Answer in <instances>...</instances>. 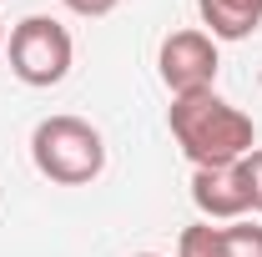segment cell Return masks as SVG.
<instances>
[{
  "label": "cell",
  "mask_w": 262,
  "mask_h": 257,
  "mask_svg": "<svg viewBox=\"0 0 262 257\" xmlns=\"http://www.w3.org/2000/svg\"><path fill=\"white\" fill-rule=\"evenodd\" d=\"M166 126L177 136L182 157L192 166H232L257 146V126L247 111H237L217 91H196V96H171L166 106Z\"/></svg>",
  "instance_id": "1"
},
{
  "label": "cell",
  "mask_w": 262,
  "mask_h": 257,
  "mask_svg": "<svg viewBox=\"0 0 262 257\" xmlns=\"http://www.w3.org/2000/svg\"><path fill=\"white\" fill-rule=\"evenodd\" d=\"M31 161L56 187H86L106 172V141L81 116H46L31 131Z\"/></svg>",
  "instance_id": "2"
},
{
  "label": "cell",
  "mask_w": 262,
  "mask_h": 257,
  "mask_svg": "<svg viewBox=\"0 0 262 257\" xmlns=\"http://www.w3.org/2000/svg\"><path fill=\"white\" fill-rule=\"evenodd\" d=\"M71 61H76V40L61 20L51 15H26L15 31H10V71L15 81H26L35 91L46 86H61L71 76Z\"/></svg>",
  "instance_id": "3"
},
{
  "label": "cell",
  "mask_w": 262,
  "mask_h": 257,
  "mask_svg": "<svg viewBox=\"0 0 262 257\" xmlns=\"http://www.w3.org/2000/svg\"><path fill=\"white\" fill-rule=\"evenodd\" d=\"M217 40L207 31H171L157 51V76L171 96H196V91H212L217 86Z\"/></svg>",
  "instance_id": "4"
},
{
  "label": "cell",
  "mask_w": 262,
  "mask_h": 257,
  "mask_svg": "<svg viewBox=\"0 0 262 257\" xmlns=\"http://www.w3.org/2000/svg\"><path fill=\"white\" fill-rule=\"evenodd\" d=\"M192 202L207 222H242L252 212V197L242 182V166H196L192 172Z\"/></svg>",
  "instance_id": "5"
},
{
  "label": "cell",
  "mask_w": 262,
  "mask_h": 257,
  "mask_svg": "<svg viewBox=\"0 0 262 257\" xmlns=\"http://www.w3.org/2000/svg\"><path fill=\"white\" fill-rule=\"evenodd\" d=\"M212 40H247L262 26V0H196Z\"/></svg>",
  "instance_id": "6"
},
{
  "label": "cell",
  "mask_w": 262,
  "mask_h": 257,
  "mask_svg": "<svg viewBox=\"0 0 262 257\" xmlns=\"http://www.w3.org/2000/svg\"><path fill=\"white\" fill-rule=\"evenodd\" d=\"M177 257H232V252H227V237H222V227L196 222V227H187V232H182Z\"/></svg>",
  "instance_id": "7"
},
{
  "label": "cell",
  "mask_w": 262,
  "mask_h": 257,
  "mask_svg": "<svg viewBox=\"0 0 262 257\" xmlns=\"http://www.w3.org/2000/svg\"><path fill=\"white\" fill-rule=\"evenodd\" d=\"M232 257H262V227L257 222H227L222 227Z\"/></svg>",
  "instance_id": "8"
},
{
  "label": "cell",
  "mask_w": 262,
  "mask_h": 257,
  "mask_svg": "<svg viewBox=\"0 0 262 257\" xmlns=\"http://www.w3.org/2000/svg\"><path fill=\"white\" fill-rule=\"evenodd\" d=\"M237 166H242V182H247V197H252V212H262V146H252Z\"/></svg>",
  "instance_id": "9"
},
{
  "label": "cell",
  "mask_w": 262,
  "mask_h": 257,
  "mask_svg": "<svg viewBox=\"0 0 262 257\" xmlns=\"http://www.w3.org/2000/svg\"><path fill=\"white\" fill-rule=\"evenodd\" d=\"M71 15H86V20H101V15H111L121 0H61Z\"/></svg>",
  "instance_id": "10"
},
{
  "label": "cell",
  "mask_w": 262,
  "mask_h": 257,
  "mask_svg": "<svg viewBox=\"0 0 262 257\" xmlns=\"http://www.w3.org/2000/svg\"><path fill=\"white\" fill-rule=\"evenodd\" d=\"M131 257H157V252H131Z\"/></svg>",
  "instance_id": "11"
},
{
  "label": "cell",
  "mask_w": 262,
  "mask_h": 257,
  "mask_svg": "<svg viewBox=\"0 0 262 257\" xmlns=\"http://www.w3.org/2000/svg\"><path fill=\"white\" fill-rule=\"evenodd\" d=\"M0 46H5V31H0Z\"/></svg>",
  "instance_id": "12"
}]
</instances>
